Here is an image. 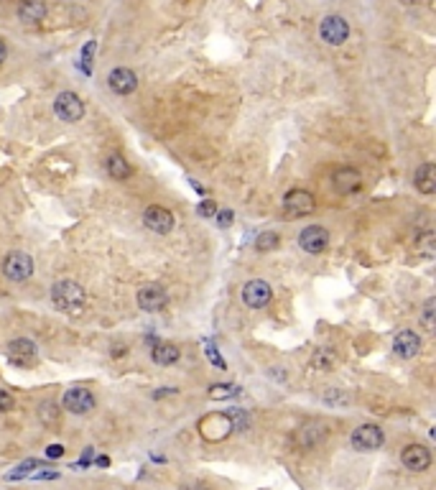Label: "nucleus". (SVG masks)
I'll list each match as a JSON object with an SVG mask.
<instances>
[{"label": "nucleus", "instance_id": "nucleus-1", "mask_svg": "<svg viewBox=\"0 0 436 490\" xmlns=\"http://www.w3.org/2000/svg\"><path fill=\"white\" fill-rule=\"evenodd\" d=\"M51 302L64 314H82L84 304H87V294L77 281L64 278V281H56L51 286Z\"/></svg>", "mask_w": 436, "mask_h": 490}, {"label": "nucleus", "instance_id": "nucleus-2", "mask_svg": "<svg viewBox=\"0 0 436 490\" xmlns=\"http://www.w3.org/2000/svg\"><path fill=\"white\" fill-rule=\"evenodd\" d=\"M54 113L64 123H77V120L84 118V102H82V98L77 92L67 89V92H59L56 100H54Z\"/></svg>", "mask_w": 436, "mask_h": 490}, {"label": "nucleus", "instance_id": "nucleus-3", "mask_svg": "<svg viewBox=\"0 0 436 490\" xmlns=\"http://www.w3.org/2000/svg\"><path fill=\"white\" fill-rule=\"evenodd\" d=\"M3 276L10 281H26L34 276V258L26 253H8L3 258Z\"/></svg>", "mask_w": 436, "mask_h": 490}, {"label": "nucleus", "instance_id": "nucleus-4", "mask_svg": "<svg viewBox=\"0 0 436 490\" xmlns=\"http://www.w3.org/2000/svg\"><path fill=\"white\" fill-rule=\"evenodd\" d=\"M314 207H317V199L306 189H288L284 194V210L291 217H306L314 212Z\"/></svg>", "mask_w": 436, "mask_h": 490}, {"label": "nucleus", "instance_id": "nucleus-5", "mask_svg": "<svg viewBox=\"0 0 436 490\" xmlns=\"http://www.w3.org/2000/svg\"><path fill=\"white\" fill-rule=\"evenodd\" d=\"M271 299H273V289L263 278H250L248 284L242 286V302L250 309H263V307H268Z\"/></svg>", "mask_w": 436, "mask_h": 490}, {"label": "nucleus", "instance_id": "nucleus-6", "mask_svg": "<svg viewBox=\"0 0 436 490\" xmlns=\"http://www.w3.org/2000/svg\"><path fill=\"white\" fill-rule=\"evenodd\" d=\"M383 442H385V434L378 424H363V427H357L355 434H352V447L360 449V452H373L378 447H383Z\"/></svg>", "mask_w": 436, "mask_h": 490}, {"label": "nucleus", "instance_id": "nucleus-7", "mask_svg": "<svg viewBox=\"0 0 436 490\" xmlns=\"http://www.w3.org/2000/svg\"><path fill=\"white\" fill-rule=\"evenodd\" d=\"M299 245H301L303 253L319 256V253H324L327 245H330V232L324 230L321 225H309V227H303L301 235H299Z\"/></svg>", "mask_w": 436, "mask_h": 490}, {"label": "nucleus", "instance_id": "nucleus-8", "mask_svg": "<svg viewBox=\"0 0 436 490\" xmlns=\"http://www.w3.org/2000/svg\"><path fill=\"white\" fill-rule=\"evenodd\" d=\"M5 355H8V363H13L16 368H28L36 363L38 353H36V345L31 342V339L18 337V339H13V342H8Z\"/></svg>", "mask_w": 436, "mask_h": 490}, {"label": "nucleus", "instance_id": "nucleus-9", "mask_svg": "<svg viewBox=\"0 0 436 490\" xmlns=\"http://www.w3.org/2000/svg\"><path fill=\"white\" fill-rule=\"evenodd\" d=\"M363 187V177H360V171L355 166H339L334 169L332 174V189L337 192V194H355L357 189Z\"/></svg>", "mask_w": 436, "mask_h": 490}, {"label": "nucleus", "instance_id": "nucleus-10", "mask_svg": "<svg viewBox=\"0 0 436 490\" xmlns=\"http://www.w3.org/2000/svg\"><path fill=\"white\" fill-rule=\"evenodd\" d=\"M64 409L69 411V414H77V416H82V414H89V411L95 409V396L87 391V388H82V386H74V388H69V391L64 393Z\"/></svg>", "mask_w": 436, "mask_h": 490}, {"label": "nucleus", "instance_id": "nucleus-11", "mask_svg": "<svg viewBox=\"0 0 436 490\" xmlns=\"http://www.w3.org/2000/svg\"><path fill=\"white\" fill-rule=\"evenodd\" d=\"M321 38L327 41L330 46H342L345 41H347L349 36V26L347 21L342 16H327L324 21H321V28H319Z\"/></svg>", "mask_w": 436, "mask_h": 490}, {"label": "nucleus", "instance_id": "nucleus-12", "mask_svg": "<svg viewBox=\"0 0 436 490\" xmlns=\"http://www.w3.org/2000/svg\"><path fill=\"white\" fill-rule=\"evenodd\" d=\"M169 304V294L163 291V286L159 284H146L138 291V307L143 312H161Z\"/></svg>", "mask_w": 436, "mask_h": 490}, {"label": "nucleus", "instance_id": "nucleus-13", "mask_svg": "<svg viewBox=\"0 0 436 490\" xmlns=\"http://www.w3.org/2000/svg\"><path fill=\"white\" fill-rule=\"evenodd\" d=\"M143 225L148 227L151 232H159V235H169L174 230V214L169 210H163V207H148L146 212H143Z\"/></svg>", "mask_w": 436, "mask_h": 490}, {"label": "nucleus", "instance_id": "nucleus-14", "mask_svg": "<svg viewBox=\"0 0 436 490\" xmlns=\"http://www.w3.org/2000/svg\"><path fill=\"white\" fill-rule=\"evenodd\" d=\"M199 429H202V437L212 439V442H220L232 432V424L227 419V414H209L205 419L199 421Z\"/></svg>", "mask_w": 436, "mask_h": 490}, {"label": "nucleus", "instance_id": "nucleus-15", "mask_svg": "<svg viewBox=\"0 0 436 490\" xmlns=\"http://www.w3.org/2000/svg\"><path fill=\"white\" fill-rule=\"evenodd\" d=\"M107 87L113 89L115 95H130L135 92L138 87V77H135L133 69H128V67H117L107 74Z\"/></svg>", "mask_w": 436, "mask_h": 490}, {"label": "nucleus", "instance_id": "nucleus-16", "mask_svg": "<svg viewBox=\"0 0 436 490\" xmlns=\"http://www.w3.org/2000/svg\"><path fill=\"white\" fill-rule=\"evenodd\" d=\"M401 460L403 465H406V470H411V473H424V470H428V465H431V452H428V447L424 445H409L403 449Z\"/></svg>", "mask_w": 436, "mask_h": 490}, {"label": "nucleus", "instance_id": "nucleus-17", "mask_svg": "<svg viewBox=\"0 0 436 490\" xmlns=\"http://www.w3.org/2000/svg\"><path fill=\"white\" fill-rule=\"evenodd\" d=\"M393 353L403 360H411V357H416L421 353V337L416 335L413 330H403L395 335L393 339Z\"/></svg>", "mask_w": 436, "mask_h": 490}, {"label": "nucleus", "instance_id": "nucleus-18", "mask_svg": "<svg viewBox=\"0 0 436 490\" xmlns=\"http://www.w3.org/2000/svg\"><path fill=\"white\" fill-rule=\"evenodd\" d=\"M46 18V5L41 0H21L18 3V21L26 26H38Z\"/></svg>", "mask_w": 436, "mask_h": 490}, {"label": "nucleus", "instance_id": "nucleus-19", "mask_svg": "<svg viewBox=\"0 0 436 490\" xmlns=\"http://www.w3.org/2000/svg\"><path fill=\"white\" fill-rule=\"evenodd\" d=\"M413 187L419 189L421 194H434L436 192V166L431 161L421 164L416 174H413Z\"/></svg>", "mask_w": 436, "mask_h": 490}, {"label": "nucleus", "instance_id": "nucleus-20", "mask_svg": "<svg viewBox=\"0 0 436 490\" xmlns=\"http://www.w3.org/2000/svg\"><path fill=\"white\" fill-rule=\"evenodd\" d=\"M105 171L110 174L113 179H117V181H125V179L130 177V164L120 156V153H110L105 159Z\"/></svg>", "mask_w": 436, "mask_h": 490}, {"label": "nucleus", "instance_id": "nucleus-21", "mask_svg": "<svg viewBox=\"0 0 436 490\" xmlns=\"http://www.w3.org/2000/svg\"><path fill=\"white\" fill-rule=\"evenodd\" d=\"M179 348L176 345H171V342H156V348H153L151 357L153 363H159V366H171V363H176L179 360Z\"/></svg>", "mask_w": 436, "mask_h": 490}, {"label": "nucleus", "instance_id": "nucleus-22", "mask_svg": "<svg viewBox=\"0 0 436 490\" xmlns=\"http://www.w3.org/2000/svg\"><path fill=\"white\" fill-rule=\"evenodd\" d=\"M337 366V355H334V350L330 348H317L312 355V368L317 370H332V368Z\"/></svg>", "mask_w": 436, "mask_h": 490}, {"label": "nucleus", "instance_id": "nucleus-23", "mask_svg": "<svg viewBox=\"0 0 436 490\" xmlns=\"http://www.w3.org/2000/svg\"><path fill=\"white\" fill-rule=\"evenodd\" d=\"M324 434H327L324 424H306V427L301 429V445L306 447V449H312L314 445H319Z\"/></svg>", "mask_w": 436, "mask_h": 490}, {"label": "nucleus", "instance_id": "nucleus-24", "mask_svg": "<svg viewBox=\"0 0 436 490\" xmlns=\"http://www.w3.org/2000/svg\"><path fill=\"white\" fill-rule=\"evenodd\" d=\"M227 419H230V424H232V432H248L250 429L248 414H245L242 409H230L227 411Z\"/></svg>", "mask_w": 436, "mask_h": 490}, {"label": "nucleus", "instance_id": "nucleus-25", "mask_svg": "<svg viewBox=\"0 0 436 490\" xmlns=\"http://www.w3.org/2000/svg\"><path fill=\"white\" fill-rule=\"evenodd\" d=\"M240 393V388L232 383H214L209 386V396L212 399H217V401H222V399H232V396H238Z\"/></svg>", "mask_w": 436, "mask_h": 490}, {"label": "nucleus", "instance_id": "nucleus-26", "mask_svg": "<svg viewBox=\"0 0 436 490\" xmlns=\"http://www.w3.org/2000/svg\"><path fill=\"white\" fill-rule=\"evenodd\" d=\"M38 419L44 421L46 427H56L59 424V409H56V403H41V409H38Z\"/></svg>", "mask_w": 436, "mask_h": 490}, {"label": "nucleus", "instance_id": "nucleus-27", "mask_svg": "<svg viewBox=\"0 0 436 490\" xmlns=\"http://www.w3.org/2000/svg\"><path fill=\"white\" fill-rule=\"evenodd\" d=\"M278 241H281V238H278L276 232H273V230H266V232H260L258 238H255V248H258L260 253H266V250H273V248H276Z\"/></svg>", "mask_w": 436, "mask_h": 490}, {"label": "nucleus", "instance_id": "nucleus-28", "mask_svg": "<svg viewBox=\"0 0 436 490\" xmlns=\"http://www.w3.org/2000/svg\"><path fill=\"white\" fill-rule=\"evenodd\" d=\"M324 403L345 409V406H349V396L347 393H342L339 388H327V393H324Z\"/></svg>", "mask_w": 436, "mask_h": 490}, {"label": "nucleus", "instance_id": "nucleus-29", "mask_svg": "<svg viewBox=\"0 0 436 490\" xmlns=\"http://www.w3.org/2000/svg\"><path fill=\"white\" fill-rule=\"evenodd\" d=\"M434 243H436V238H434V232H424L419 238V243H416V250H419L421 256H426V258H434Z\"/></svg>", "mask_w": 436, "mask_h": 490}, {"label": "nucleus", "instance_id": "nucleus-30", "mask_svg": "<svg viewBox=\"0 0 436 490\" xmlns=\"http://www.w3.org/2000/svg\"><path fill=\"white\" fill-rule=\"evenodd\" d=\"M434 314H436V299H426V304H424V312H421V322H424V327L426 330H434Z\"/></svg>", "mask_w": 436, "mask_h": 490}, {"label": "nucleus", "instance_id": "nucleus-31", "mask_svg": "<svg viewBox=\"0 0 436 490\" xmlns=\"http://www.w3.org/2000/svg\"><path fill=\"white\" fill-rule=\"evenodd\" d=\"M36 467H41V463L38 460H28V463L18 465L16 473L8 475V480H18V478H26V475H31V470H36Z\"/></svg>", "mask_w": 436, "mask_h": 490}, {"label": "nucleus", "instance_id": "nucleus-32", "mask_svg": "<svg viewBox=\"0 0 436 490\" xmlns=\"http://www.w3.org/2000/svg\"><path fill=\"white\" fill-rule=\"evenodd\" d=\"M205 355H207V360H209V363H214V366L220 368V370H225V368H227V363L222 360V355L217 353V348H214L212 342H205Z\"/></svg>", "mask_w": 436, "mask_h": 490}, {"label": "nucleus", "instance_id": "nucleus-33", "mask_svg": "<svg viewBox=\"0 0 436 490\" xmlns=\"http://www.w3.org/2000/svg\"><path fill=\"white\" fill-rule=\"evenodd\" d=\"M196 212H199V217H207V220H209V217L217 214V205H214L212 199H202L199 207H196Z\"/></svg>", "mask_w": 436, "mask_h": 490}, {"label": "nucleus", "instance_id": "nucleus-34", "mask_svg": "<svg viewBox=\"0 0 436 490\" xmlns=\"http://www.w3.org/2000/svg\"><path fill=\"white\" fill-rule=\"evenodd\" d=\"M214 217H217V225H220V227H230V223L235 220L232 210H217V214H214Z\"/></svg>", "mask_w": 436, "mask_h": 490}, {"label": "nucleus", "instance_id": "nucleus-35", "mask_svg": "<svg viewBox=\"0 0 436 490\" xmlns=\"http://www.w3.org/2000/svg\"><path fill=\"white\" fill-rule=\"evenodd\" d=\"M10 409H13V396L0 388V414H5V411H10Z\"/></svg>", "mask_w": 436, "mask_h": 490}, {"label": "nucleus", "instance_id": "nucleus-36", "mask_svg": "<svg viewBox=\"0 0 436 490\" xmlns=\"http://www.w3.org/2000/svg\"><path fill=\"white\" fill-rule=\"evenodd\" d=\"M46 455L54 457V460H56V457H62V455H64V447H62V445H51V447H46Z\"/></svg>", "mask_w": 436, "mask_h": 490}, {"label": "nucleus", "instance_id": "nucleus-37", "mask_svg": "<svg viewBox=\"0 0 436 490\" xmlns=\"http://www.w3.org/2000/svg\"><path fill=\"white\" fill-rule=\"evenodd\" d=\"M174 396V393H176V388H161V391H156L153 393V399H163V396Z\"/></svg>", "mask_w": 436, "mask_h": 490}, {"label": "nucleus", "instance_id": "nucleus-38", "mask_svg": "<svg viewBox=\"0 0 436 490\" xmlns=\"http://www.w3.org/2000/svg\"><path fill=\"white\" fill-rule=\"evenodd\" d=\"M179 490H207L205 485H199V482H187V485H181Z\"/></svg>", "mask_w": 436, "mask_h": 490}, {"label": "nucleus", "instance_id": "nucleus-39", "mask_svg": "<svg viewBox=\"0 0 436 490\" xmlns=\"http://www.w3.org/2000/svg\"><path fill=\"white\" fill-rule=\"evenodd\" d=\"M5 54H8V49H5V41L0 38V64L5 62Z\"/></svg>", "mask_w": 436, "mask_h": 490}, {"label": "nucleus", "instance_id": "nucleus-40", "mask_svg": "<svg viewBox=\"0 0 436 490\" xmlns=\"http://www.w3.org/2000/svg\"><path fill=\"white\" fill-rule=\"evenodd\" d=\"M403 5H416V3H421V0H401Z\"/></svg>", "mask_w": 436, "mask_h": 490}]
</instances>
